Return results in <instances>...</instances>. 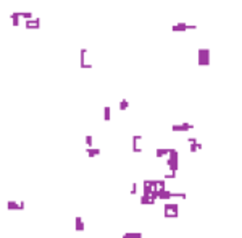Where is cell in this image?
I'll list each match as a JSON object with an SVG mask.
<instances>
[{"label": "cell", "mask_w": 242, "mask_h": 238, "mask_svg": "<svg viewBox=\"0 0 242 238\" xmlns=\"http://www.w3.org/2000/svg\"><path fill=\"white\" fill-rule=\"evenodd\" d=\"M166 165L173 172L179 170V152L176 149H169V154L166 156Z\"/></svg>", "instance_id": "cell-1"}, {"label": "cell", "mask_w": 242, "mask_h": 238, "mask_svg": "<svg viewBox=\"0 0 242 238\" xmlns=\"http://www.w3.org/2000/svg\"><path fill=\"white\" fill-rule=\"evenodd\" d=\"M163 214L166 219H176L179 216V204L178 202H165Z\"/></svg>", "instance_id": "cell-2"}, {"label": "cell", "mask_w": 242, "mask_h": 238, "mask_svg": "<svg viewBox=\"0 0 242 238\" xmlns=\"http://www.w3.org/2000/svg\"><path fill=\"white\" fill-rule=\"evenodd\" d=\"M199 63L202 67L210 63V49H203V47L199 49Z\"/></svg>", "instance_id": "cell-3"}, {"label": "cell", "mask_w": 242, "mask_h": 238, "mask_svg": "<svg viewBox=\"0 0 242 238\" xmlns=\"http://www.w3.org/2000/svg\"><path fill=\"white\" fill-rule=\"evenodd\" d=\"M173 31H191V29H197V26L195 25H187V23H176V25H173V28H171Z\"/></svg>", "instance_id": "cell-4"}, {"label": "cell", "mask_w": 242, "mask_h": 238, "mask_svg": "<svg viewBox=\"0 0 242 238\" xmlns=\"http://www.w3.org/2000/svg\"><path fill=\"white\" fill-rule=\"evenodd\" d=\"M173 131H189V130H194V125L192 123H181V125H173L171 126Z\"/></svg>", "instance_id": "cell-5"}, {"label": "cell", "mask_w": 242, "mask_h": 238, "mask_svg": "<svg viewBox=\"0 0 242 238\" xmlns=\"http://www.w3.org/2000/svg\"><path fill=\"white\" fill-rule=\"evenodd\" d=\"M171 198H174V193L169 191V189L163 188L158 191V199H161V201H168V199H171Z\"/></svg>", "instance_id": "cell-6"}, {"label": "cell", "mask_w": 242, "mask_h": 238, "mask_svg": "<svg viewBox=\"0 0 242 238\" xmlns=\"http://www.w3.org/2000/svg\"><path fill=\"white\" fill-rule=\"evenodd\" d=\"M6 208H8L10 211H23V209H24V202L23 201H19V202L8 201V202H6Z\"/></svg>", "instance_id": "cell-7"}, {"label": "cell", "mask_w": 242, "mask_h": 238, "mask_svg": "<svg viewBox=\"0 0 242 238\" xmlns=\"http://www.w3.org/2000/svg\"><path fill=\"white\" fill-rule=\"evenodd\" d=\"M24 26H26L27 29H37V28L40 26V20H39V18H31V20H26V21H24Z\"/></svg>", "instance_id": "cell-8"}, {"label": "cell", "mask_w": 242, "mask_h": 238, "mask_svg": "<svg viewBox=\"0 0 242 238\" xmlns=\"http://www.w3.org/2000/svg\"><path fill=\"white\" fill-rule=\"evenodd\" d=\"M74 229H76V232H82V230L86 229L84 220H82L81 216H76V219H74Z\"/></svg>", "instance_id": "cell-9"}, {"label": "cell", "mask_w": 242, "mask_h": 238, "mask_svg": "<svg viewBox=\"0 0 242 238\" xmlns=\"http://www.w3.org/2000/svg\"><path fill=\"white\" fill-rule=\"evenodd\" d=\"M155 201H157V199H153L150 194H144V193H142V196H140V204H144V206L155 204Z\"/></svg>", "instance_id": "cell-10"}, {"label": "cell", "mask_w": 242, "mask_h": 238, "mask_svg": "<svg viewBox=\"0 0 242 238\" xmlns=\"http://www.w3.org/2000/svg\"><path fill=\"white\" fill-rule=\"evenodd\" d=\"M86 152H87L89 157H95V156H100V152H102V151L95 149V147H87V149H86Z\"/></svg>", "instance_id": "cell-11"}, {"label": "cell", "mask_w": 242, "mask_h": 238, "mask_svg": "<svg viewBox=\"0 0 242 238\" xmlns=\"http://www.w3.org/2000/svg\"><path fill=\"white\" fill-rule=\"evenodd\" d=\"M169 154V149H165V147H158L157 151H155V156L157 157H166Z\"/></svg>", "instance_id": "cell-12"}, {"label": "cell", "mask_w": 242, "mask_h": 238, "mask_svg": "<svg viewBox=\"0 0 242 238\" xmlns=\"http://www.w3.org/2000/svg\"><path fill=\"white\" fill-rule=\"evenodd\" d=\"M144 235L140 232H127V233H123V238H142Z\"/></svg>", "instance_id": "cell-13"}, {"label": "cell", "mask_w": 242, "mask_h": 238, "mask_svg": "<svg viewBox=\"0 0 242 238\" xmlns=\"http://www.w3.org/2000/svg\"><path fill=\"white\" fill-rule=\"evenodd\" d=\"M110 112H112V109H110L108 105H107V107H103V120H105V122H108V120L112 118V115H110Z\"/></svg>", "instance_id": "cell-14"}, {"label": "cell", "mask_w": 242, "mask_h": 238, "mask_svg": "<svg viewBox=\"0 0 242 238\" xmlns=\"http://www.w3.org/2000/svg\"><path fill=\"white\" fill-rule=\"evenodd\" d=\"M191 144V152H197V151L202 149V144L199 143V141H195V143H189Z\"/></svg>", "instance_id": "cell-15"}, {"label": "cell", "mask_w": 242, "mask_h": 238, "mask_svg": "<svg viewBox=\"0 0 242 238\" xmlns=\"http://www.w3.org/2000/svg\"><path fill=\"white\" fill-rule=\"evenodd\" d=\"M127 107H129V101H127V99H123V101L120 102V110H126Z\"/></svg>", "instance_id": "cell-16"}, {"label": "cell", "mask_w": 242, "mask_h": 238, "mask_svg": "<svg viewBox=\"0 0 242 238\" xmlns=\"http://www.w3.org/2000/svg\"><path fill=\"white\" fill-rule=\"evenodd\" d=\"M176 173H178V172H173V170H169L168 173H165V180H171V178H176Z\"/></svg>", "instance_id": "cell-17"}, {"label": "cell", "mask_w": 242, "mask_h": 238, "mask_svg": "<svg viewBox=\"0 0 242 238\" xmlns=\"http://www.w3.org/2000/svg\"><path fill=\"white\" fill-rule=\"evenodd\" d=\"M92 141H94V139H92V136H91V134H87V136H86V144H87V147H92Z\"/></svg>", "instance_id": "cell-18"}, {"label": "cell", "mask_w": 242, "mask_h": 238, "mask_svg": "<svg viewBox=\"0 0 242 238\" xmlns=\"http://www.w3.org/2000/svg\"><path fill=\"white\" fill-rule=\"evenodd\" d=\"M140 139H142V136H139V134H134V136H133V144H137Z\"/></svg>", "instance_id": "cell-19"}, {"label": "cell", "mask_w": 242, "mask_h": 238, "mask_svg": "<svg viewBox=\"0 0 242 238\" xmlns=\"http://www.w3.org/2000/svg\"><path fill=\"white\" fill-rule=\"evenodd\" d=\"M129 191H131V194H136V193H137V183H133V185H131V189H129Z\"/></svg>", "instance_id": "cell-20"}, {"label": "cell", "mask_w": 242, "mask_h": 238, "mask_svg": "<svg viewBox=\"0 0 242 238\" xmlns=\"http://www.w3.org/2000/svg\"><path fill=\"white\" fill-rule=\"evenodd\" d=\"M133 152H142V147H139L137 144H133Z\"/></svg>", "instance_id": "cell-21"}, {"label": "cell", "mask_w": 242, "mask_h": 238, "mask_svg": "<svg viewBox=\"0 0 242 238\" xmlns=\"http://www.w3.org/2000/svg\"><path fill=\"white\" fill-rule=\"evenodd\" d=\"M187 141H189V143H195L197 138H187Z\"/></svg>", "instance_id": "cell-22"}]
</instances>
